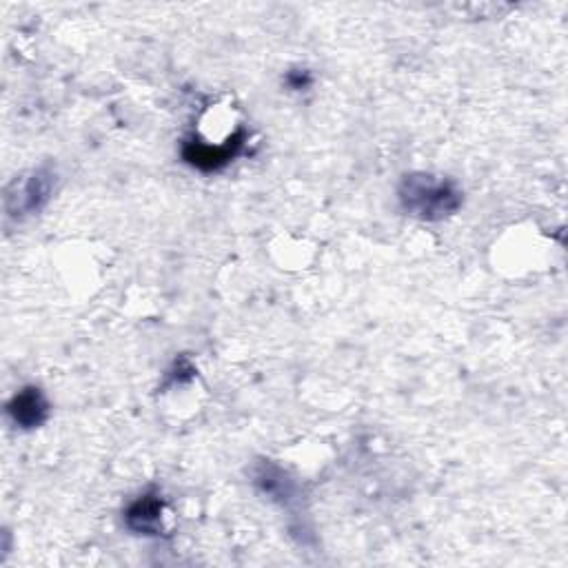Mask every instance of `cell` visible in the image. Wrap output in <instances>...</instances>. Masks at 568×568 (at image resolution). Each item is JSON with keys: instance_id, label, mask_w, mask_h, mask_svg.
I'll return each instance as SVG.
<instances>
[{"instance_id": "1", "label": "cell", "mask_w": 568, "mask_h": 568, "mask_svg": "<svg viewBox=\"0 0 568 568\" xmlns=\"http://www.w3.org/2000/svg\"><path fill=\"white\" fill-rule=\"evenodd\" d=\"M397 200L408 216L424 222H440L462 209L465 192L454 178L413 172L402 178Z\"/></svg>"}, {"instance_id": "2", "label": "cell", "mask_w": 568, "mask_h": 568, "mask_svg": "<svg viewBox=\"0 0 568 568\" xmlns=\"http://www.w3.org/2000/svg\"><path fill=\"white\" fill-rule=\"evenodd\" d=\"M56 187V172L39 167L28 176L17 178L6 196V211L10 218H25L39 214L52 198Z\"/></svg>"}, {"instance_id": "3", "label": "cell", "mask_w": 568, "mask_h": 568, "mask_svg": "<svg viewBox=\"0 0 568 568\" xmlns=\"http://www.w3.org/2000/svg\"><path fill=\"white\" fill-rule=\"evenodd\" d=\"M244 140H247L244 131H238V133L229 135L222 142V145H211V142L189 140L183 145V159H185L187 165H192L198 172H205V174L220 172L229 163H233V159L242 152Z\"/></svg>"}, {"instance_id": "4", "label": "cell", "mask_w": 568, "mask_h": 568, "mask_svg": "<svg viewBox=\"0 0 568 568\" xmlns=\"http://www.w3.org/2000/svg\"><path fill=\"white\" fill-rule=\"evenodd\" d=\"M50 413L52 406L41 386H25L8 404L10 419L23 432L39 429V426H43L50 419Z\"/></svg>"}, {"instance_id": "5", "label": "cell", "mask_w": 568, "mask_h": 568, "mask_svg": "<svg viewBox=\"0 0 568 568\" xmlns=\"http://www.w3.org/2000/svg\"><path fill=\"white\" fill-rule=\"evenodd\" d=\"M165 500L159 491L138 495L124 511V526L135 535H161Z\"/></svg>"}, {"instance_id": "6", "label": "cell", "mask_w": 568, "mask_h": 568, "mask_svg": "<svg viewBox=\"0 0 568 568\" xmlns=\"http://www.w3.org/2000/svg\"><path fill=\"white\" fill-rule=\"evenodd\" d=\"M287 83L292 89H305L312 85V74L307 69H298V72H290Z\"/></svg>"}]
</instances>
